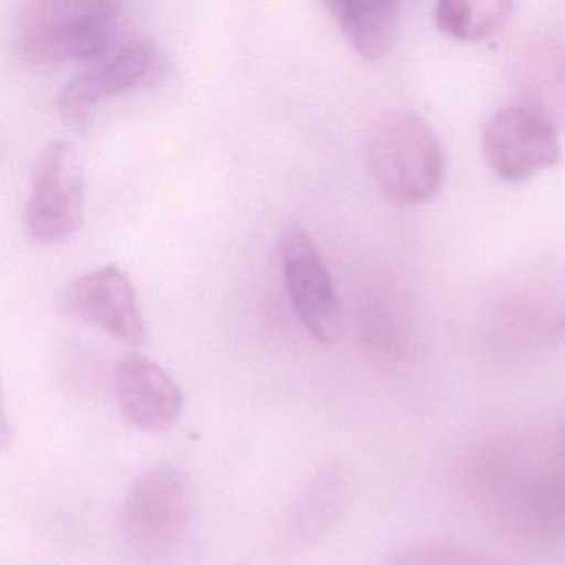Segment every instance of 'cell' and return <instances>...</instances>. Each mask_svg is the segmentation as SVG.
Instances as JSON below:
<instances>
[{"label":"cell","instance_id":"cell-5","mask_svg":"<svg viewBox=\"0 0 565 565\" xmlns=\"http://www.w3.org/2000/svg\"><path fill=\"white\" fill-rule=\"evenodd\" d=\"M85 170L71 143L51 141L34 163L31 194L24 210V230L38 244L71 237L84 223Z\"/></svg>","mask_w":565,"mask_h":565},{"label":"cell","instance_id":"cell-15","mask_svg":"<svg viewBox=\"0 0 565 565\" xmlns=\"http://www.w3.org/2000/svg\"><path fill=\"white\" fill-rule=\"evenodd\" d=\"M555 456H557L558 462H561L565 471V422L558 428L557 441H555Z\"/></svg>","mask_w":565,"mask_h":565},{"label":"cell","instance_id":"cell-4","mask_svg":"<svg viewBox=\"0 0 565 565\" xmlns=\"http://www.w3.org/2000/svg\"><path fill=\"white\" fill-rule=\"evenodd\" d=\"M158 68L160 52L151 39L120 32L104 54L85 62L84 67L62 85L57 97L58 114L75 130H87L105 98L153 81Z\"/></svg>","mask_w":565,"mask_h":565},{"label":"cell","instance_id":"cell-11","mask_svg":"<svg viewBox=\"0 0 565 565\" xmlns=\"http://www.w3.org/2000/svg\"><path fill=\"white\" fill-rule=\"evenodd\" d=\"M522 107L551 121L565 124V45L554 39H537L518 65Z\"/></svg>","mask_w":565,"mask_h":565},{"label":"cell","instance_id":"cell-8","mask_svg":"<svg viewBox=\"0 0 565 565\" xmlns=\"http://www.w3.org/2000/svg\"><path fill=\"white\" fill-rule=\"evenodd\" d=\"M62 306L77 319L131 345H140L147 339L134 284L115 264L88 270L72 280L62 296Z\"/></svg>","mask_w":565,"mask_h":565},{"label":"cell","instance_id":"cell-10","mask_svg":"<svg viewBox=\"0 0 565 565\" xmlns=\"http://www.w3.org/2000/svg\"><path fill=\"white\" fill-rule=\"evenodd\" d=\"M352 478L345 466L319 469L302 489L284 522V544L303 551L326 537L345 514L352 499Z\"/></svg>","mask_w":565,"mask_h":565},{"label":"cell","instance_id":"cell-14","mask_svg":"<svg viewBox=\"0 0 565 565\" xmlns=\"http://www.w3.org/2000/svg\"><path fill=\"white\" fill-rule=\"evenodd\" d=\"M386 565H495L481 552L451 541L412 542L390 555Z\"/></svg>","mask_w":565,"mask_h":565},{"label":"cell","instance_id":"cell-9","mask_svg":"<svg viewBox=\"0 0 565 565\" xmlns=\"http://www.w3.org/2000/svg\"><path fill=\"white\" fill-rule=\"evenodd\" d=\"M114 388L125 418L143 431H167L183 412V393L173 376L143 355H127L114 370Z\"/></svg>","mask_w":565,"mask_h":565},{"label":"cell","instance_id":"cell-2","mask_svg":"<svg viewBox=\"0 0 565 565\" xmlns=\"http://www.w3.org/2000/svg\"><path fill=\"white\" fill-rule=\"evenodd\" d=\"M365 154L373 180L393 203H426L441 188V141L416 115L392 111L380 117L366 135Z\"/></svg>","mask_w":565,"mask_h":565},{"label":"cell","instance_id":"cell-3","mask_svg":"<svg viewBox=\"0 0 565 565\" xmlns=\"http://www.w3.org/2000/svg\"><path fill=\"white\" fill-rule=\"evenodd\" d=\"M193 519V492L183 469L158 465L141 472L128 491L124 524L135 551L163 561L180 551Z\"/></svg>","mask_w":565,"mask_h":565},{"label":"cell","instance_id":"cell-13","mask_svg":"<svg viewBox=\"0 0 565 565\" xmlns=\"http://www.w3.org/2000/svg\"><path fill=\"white\" fill-rule=\"evenodd\" d=\"M512 9V2L505 0H441L436 8V25L456 41H482L505 28Z\"/></svg>","mask_w":565,"mask_h":565},{"label":"cell","instance_id":"cell-7","mask_svg":"<svg viewBox=\"0 0 565 565\" xmlns=\"http://www.w3.org/2000/svg\"><path fill=\"white\" fill-rule=\"evenodd\" d=\"M491 170L508 183H521L561 161L557 128L522 105L495 111L482 131Z\"/></svg>","mask_w":565,"mask_h":565},{"label":"cell","instance_id":"cell-12","mask_svg":"<svg viewBox=\"0 0 565 565\" xmlns=\"http://www.w3.org/2000/svg\"><path fill=\"white\" fill-rule=\"evenodd\" d=\"M323 6L362 57L379 61L392 51L399 31L395 0H327Z\"/></svg>","mask_w":565,"mask_h":565},{"label":"cell","instance_id":"cell-1","mask_svg":"<svg viewBox=\"0 0 565 565\" xmlns=\"http://www.w3.org/2000/svg\"><path fill=\"white\" fill-rule=\"evenodd\" d=\"M121 8L115 0H32L15 21V51L34 65L92 61L120 35Z\"/></svg>","mask_w":565,"mask_h":565},{"label":"cell","instance_id":"cell-6","mask_svg":"<svg viewBox=\"0 0 565 565\" xmlns=\"http://www.w3.org/2000/svg\"><path fill=\"white\" fill-rule=\"evenodd\" d=\"M279 256L287 294L300 323L317 342H339L342 303L322 254L302 224L292 221L284 227Z\"/></svg>","mask_w":565,"mask_h":565}]
</instances>
